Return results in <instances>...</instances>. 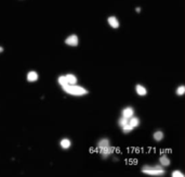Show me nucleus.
<instances>
[{"mask_svg": "<svg viewBox=\"0 0 185 177\" xmlns=\"http://www.w3.org/2000/svg\"><path fill=\"white\" fill-rule=\"evenodd\" d=\"M57 84L60 85V87L63 89L65 94L73 96V97H84V96H87L89 94V90L86 89L84 87L80 86V85H77V84L69 85V84L66 83L64 75H60L57 77Z\"/></svg>", "mask_w": 185, "mask_h": 177, "instance_id": "nucleus-1", "label": "nucleus"}, {"mask_svg": "<svg viewBox=\"0 0 185 177\" xmlns=\"http://www.w3.org/2000/svg\"><path fill=\"white\" fill-rule=\"evenodd\" d=\"M142 173L145 174V175H148V176H164L166 174V168L164 166H161L160 164H157V165H144L142 167Z\"/></svg>", "mask_w": 185, "mask_h": 177, "instance_id": "nucleus-2", "label": "nucleus"}, {"mask_svg": "<svg viewBox=\"0 0 185 177\" xmlns=\"http://www.w3.org/2000/svg\"><path fill=\"white\" fill-rule=\"evenodd\" d=\"M65 45H67L69 47H77L79 45V38L76 34H71L69 36H67L64 40Z\"/></svg>", "mask_w": 185, "mask_h": 177, "instance_id": "nucleus-3", "label": "nucleus"}, {"mask_svg": "<svg viewBox=\"0 0 185 177\" xmlns=\"http://www.w3.org/2000/svg\"><path fill=\"white\" fill-rule=\"evenodd\" d=\"M98 151L100 152V154L102 155V157L103 159H106V157H108L111 154L114 153L115 151V148L113 147V146H107V147H104V148H100V149H98Z\"/></svg>", "mask_w": 185, "mask_h": 177, "instance_id": "nucleus-4", "label": "nucleus"}, {"mask_svg": "<svg viewBox=\"0 0 185 177\" xmlns=\"http://www.w3.org/2000/svg\"><path fill=\"white\" fill-rule=\"evenodd\" d=\"M107 23L108 25H109L111 28H114V30H117V28H119V26H120V22H119V20L117 19L116 15H109V17H107Z\"/></svg>", "mask_w": 185, "mask_h": 177, "instance_id": "nucleus-5", "label": "nucleus"}, {"mask_svg": "<svg viewBox=\"0 0 185 177\" xmlns=\"http://www.w3.org/2000/svg\"><path fill=\"white\" fill-rule=\"evenodd\" d=\"M39 79V74L36 71H29L26 74V80L28 83H36Z\"/></svg>", "mask_w": 185, "mask_h": 177, "instance_id": "nucleus-6", "label": "nucleus"}, {"mask_svg": "<svg viewBox=\"0 0 185 177\" xmlns=\"http://www.w3.org/2000/svg\"><path fill=\"white\" fill-rule=\"evenodd\" d=\"M135 92L138 96L140 97H145L146 95H147V89H146V87L144 85H142V84H136L135 85Z\"/></svg>", "mask_w": 185, "mask_h": 177, "instance_id": "nucleus-7", "label": "nucleus"}, {"mask_svg": "<svg viewBox=\"0 0 185 177\" xmlns=\"http://www.w3.org/2000/svg\"><path fill=\"white\" fill-rule=\"evenodd\" d=\"M134 115V109L132 107H126L121 111V116L126 117V118H130Z\"/></svg>", "mask_w": 185, "mask_h": 177, "instance_id": "nucleus-8", "label": "nucleus"}, {"mask_svg": "<svg viewBox=\"0 0 185 177\" xmlns=\"http://www.w3.org/2000/svg\"><path fill=\"white\" fill-rule=\"evenodd\" d=\"M64 78L66 80V83L69 84V85H75V84L78 83V78L77 76L73 73H68V74H65L64 75Z\"/></svg>", "mask_w": 185, "mask_h": 177, "instance_id": "nucleus-9", "label": "nucleus"}, {"mask_svg": "<svg viewBox=\"0 0 185 177\" xmlns=\"http://www.w3.org/2000/svg\"><path fill=\"white\" fill-rule=\"evenodd\" d=\"M71 140L69 138H63V139H61L60 141V147L62 150H68V149H71Z\"/></svg>", "mask_w": 185, "mask_h": 177, "instance_id": "nucleus-10", "label": "nucleus"}, {"mask_svg": "<svg viewBox=\"0 0 185 177\" xmlns=\"http://www.w3.org/2000/svg\"><path fill=\"white\" fill-rule=\"evenodd\" d=\"M128 123H129V125L134 129V128H136V127H139L140 125H141V120H140L138 116H134V115H133L132 117L128 118Z\"/></svg>", "mask_w": 185, "mask_h": 177, "instance_id": "nucleus-11", "label": "nucleus"}, {"mask_svg": "<svg viewBox=\"0 0 185 177\" xmlns=\"http://www.w3.org/2000/svg\"><path fill=\"white\" fill-rule=\"evenodd\" d=\"M165 138V134L162 130H156L155 133L153 134V139L156 141V142H160V141L164 140Z\"/></svg>", "mask_w": 185, "mask_h": 177, "instance_id": "nucleus-12", "label": "nucleus"}, {"mask_svg": "<svg viewBox=\"0 0 185 177\" xmlns=\"http://www.w3.org/2000/svg\"><path fill=\"white\" fill-rule=\"evenodd\" d=\"M159 164H160L161 166H164V167H167V166H169V165L171 164V161H170V159L168 157V155L162 154L161 157H159Z\"/></svg>", "mask_w": 185, "mask_h": 177, "instance_id": "nucleus-13", "label": "nucleus"}, {"mask_svg": "<svg viewBox=\"0 0 185 177\" xmlns=\"http://www.w3.org/2000/svg\"><path fill=\"white\" fill-rule=\"evenodd\" d=\"M111 144V141H109V139H107V138H102V139H100V140L98 141V149H100V148H104V147H107V146H109Z\"/></svg>", "mask_w": 185, "mask_h": 177, "instance_id": "nucleus-14", "label": "nucleus"}, {"mask_svg": "<svg viewBox=\"0 0 185 177\" xmlns=\"http://www.w3.org/2000/svg\"><path fill=\"white\" fill-rule=\"evenodd\" d=\"M175 94H176V96H179V97L184 96V94H185V86L184 85H180L179 87H176V89H175Z\"/></svg>", "mask_w": 185, "mask_h": 177, "instance_id": "nucleus-15", "label": "nucleus"}, {"mask_svg": "<svg viewBox=\"0 0 185 177\" xmlns=\"http://www.w3.org/2000/svg\"><path fill=\"white\" fill-rule=\"evenodd\" d=\"M121 130H122V133H124V134H130L132 130H133V128L129 125V123H127L125 126L121 127Z\"/></svg>", "mask_w": 185, "mask_h": 177, "instance_id": "nucleus-16", "label": "nucleus"}, {"mask_svg": "<svg viewBox=\"0 0 185 177\" xmlns=\"http://www.w3.org/2000/svg\"><path fill=\"white\" fill-rule=\"evenodd\" d=\"M128 123V118H126V117H122L121 116L119 120H118V125H119V127H122V126H125L126 124Z\"/></svg>", "mask_w": 185, "mask_h": 177, "instance_id": "nucleus-17", "label": "nucleus"}, {"mask_svg": "<svg viewBox=\"0 0 185 177\" xmlns=\"http://www.w3.org/2000/svg\"><path fill=\"white\" fill-rule=\"evenodd\" d=\"M171 176L172 177H184V174L182 173L181 170H173V172L171 173Z\"/></svg>", "mask_w": 185, "mask_h": 177, "instance_id": "nucleus-18", "label": "nucleus"}, {"mask_svg": "<svg viewBox=\"0 0 185 177\" xmlns=\"http://www.w3.org/2000/svg\"><path fill=\"white\" fill-rule=\"evenodd\" d=\"M135 11H136V13H140V12H141V8L136 7V8H135Z\"/></svg>", "mask_w": 185, "mask_h": 177, "instance_id": "nucleus-19", "label": "nucleus"}, {"mask_svg": "<svg viewBox=\"0 0 185 177\" xmlns=\"http://www.w3.org/2000/svg\"><path fill=\"white\" fill-rule=\"evenodd\" d=\"M4 47H1V46H0V53H2V52H4Z\"/></svg>", "mask_w": 185, "mask_h": 177, "instance_id": "nucleus-20", "label": "nucleus"}]
</instances>
